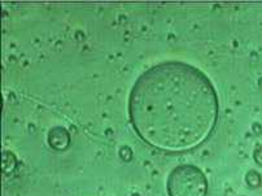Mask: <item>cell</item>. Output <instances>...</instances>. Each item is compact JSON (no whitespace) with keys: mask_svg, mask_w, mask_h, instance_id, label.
<instances>
[{"mask_svg":"<svg viewBox=\"0 0 262 196\" xmlns=\"http://www.w3.org/2000/svg\"><path fill=\"white\" fill-rule=\"evenodd\" d=\"M17 160L16 156L11 152H4L3 155V171L6 174H9L11 171H13L16 169Z\"/></svg>","mask_w":262,"mask_h":196,"instance_id":"277c9868","label":"cell"},{"mask_svg":"<svg viewBox=\"0 0 262 196\" xmlns=\"http://www.w3.org/2000/svg\"><path fill=\"white\" fill-rule=\"evenodd\" d=\"M246 180L247 183H248L251 187H258V186L261 185V177H259V174L254 170L248 171Z\"/></svg>","mask_w":262,"mask_h":196,"instance_id":"5b68a950","label":"cell"},{"mask_svg":"<svg viewBox=\"0 0 262 196\" xmlns=\"http://www.w3.org/2000/svg\"><path fill=\"white\" fill-rule=\"evenodd\" d=\"M254 160L262 165V147H259V148H257L254 151Z\"/></svg>","mask_w":262,"mask_h":196,"instance_id":"52a82bcc","label":"cell"},{"mask_svg":"<svg viewBox=\"0 0 262 196\" xmlns=\"http://www.w3.org/2000/svg\"><path fill=\"white\" fill-rule=\"evenodd\" d=\"M218 115L210 79L183 61H164L145 70L128 96V117L138 137L167 154L192 151L207 142Z\"/></svg>","mask_w":262,"mask_h":196,"instance_id":"6da1fadb","label":"cell"},{"mask_svg":"<svg viewBox=\"0 0 262 196\" xmlns=\"http://www.w3.org/2000/svg\"><path fill=\"white\" fill-rule=\"evenodd\" d=\"M166 190L169 196H207L208 180L198 166L183 164L170 171Z\"/></svg>","mask_w":262,"mask_h":196,"instance_id":"7a4b0ae2","label":"cell"},{"mask_svg":"<svg viewBox=\"0 0 262 196\" xmlns=\"http://www.w3.org/2000/svg\"><path fill=\"white\" fill-rule=\"evenodd\" d=\"M120 156L122 157L125 161H130L131 157H133V152H131V149L128 148V147H122L120 151Z\"/></svg>","mask_w":262,"mask_h":196,"instance_id":"8992f818","label":"cell"},{"mask_svg":"<svg viewBox=\"0 0 262 196\" xmlns=\"http://www.w3.org/2000/svg\"><path fill=\"white\" fill-rule=\"evenodd\" d=\"M48 144L57 151L67 149L70 144V135L68 130L62 126H56L51 129V132L48 133Z\"/></svg>","mask_w":262,"mask_h":196,"instance_id":"3957f363","label":"cell"}]
</instances>
